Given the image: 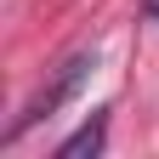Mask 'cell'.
Masks as SVG:
<instances>
[{
	"mask_svg": "<svg viewBox=\"0 0 159 159\" xmlns=\"http://www.w3.org/2000/svg\"><path fill=\"white\" fill-rule=\"evenodd\" d=\"M102 142H108V114H91L85 125H80L63 148H57V159H85V153H102Z\"/></svg>",
	"mask_w": 159,
	"mask_h": 159,
	"instance_id": "7a4b0ae2",
	"label": "cell"
},
{
	"mask_svg": "<svg viewBox=\"0 0 159 159\" xmlns=\"http://www.w3.org/2000/svg\"><path fill=\"white\" fill-rule=\"evenodd\" d=\"M91 68H97V57H91V51H74V57H68V63H63V68H57V74L46 80V85H40V91L29 97V102H23V114H17V119H11V125H6V142H17V136H23L29 125H40V119H51V114H57V108H63V102H68V97L80 91V80H85Z\"/></svg>",
	"mask_w": 159,
	"mask_h": 159,
	"instance_id": "6da1fadb",
	"label": "cell"
},
{
	"mask_svg": "<svg viewBox=\"0 0 159 159\" xmlns=\"http://www.w3.org/2000/svg\"><path fill=\"white\" fill-rule=\"evenodd\" d=\"M142 6H148V17H159V0H142Z\"/></svg>",
	"mask_w": 159,
	"mask_h": 159,
	"instance_id": "3957f363",
	"label": "cell"
}]
</instances>
